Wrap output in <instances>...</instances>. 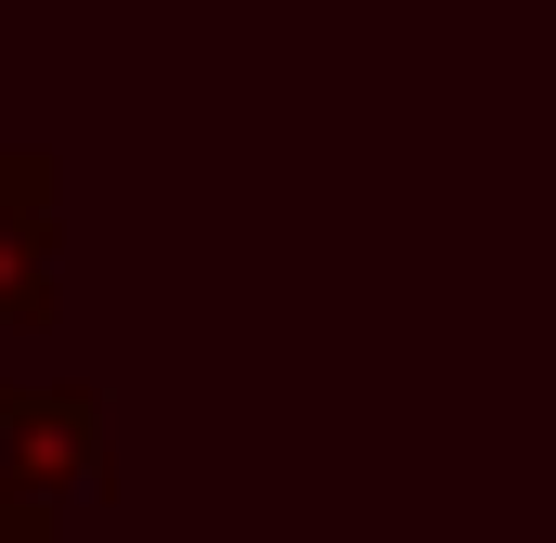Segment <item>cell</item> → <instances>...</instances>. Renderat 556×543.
<instances>
[{"mask_svg": "<svg viewBox=\"0 0 556 543\" xmlns=\"http://www.w3.org/2000/svg\"><path fill=\"white\" fill-rule=\"evenodd\" d=\"M0 543H52V518H39V505H26L13 479H0Z\"/></svg>", "mask_w": 556, "mask_h": 543, "instance_id": "cell-3", "label": "cell"}, {"mask_svg": "<svg viewBox=\"0 0 556 543\" xmlns=\"http://www.w3.org/2000/svg\"><path fill=\"white\" fill-rule=\"evenodd\" d=\"M65 168L39 142H0V324H52L65 311Z\"/></svg>", "mask_w": 556, "mask_h": 543, "instance_id": "cell-2", "label": "cell"}, {"mask_svg": "<svg viewBox=\"0 0 556 543\" xmlns=\"http://www.w3.org/2000/svg\"><path fill=\"white\" fill-rule=\"evenodd\" d=\"M0 479L52 518L78 492H104V389L78 376H0Z\"/></svg>", "mask_w": 556, "mask_h": 543, "instance_id": "cell-1", "label": "cell"}]
</instances>
